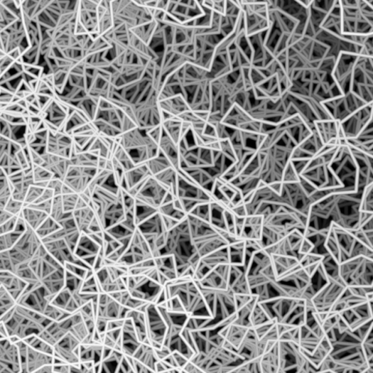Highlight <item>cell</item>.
I'll return each instance as SVG.
<instances>
[{
    "label": "cell",
    "instance_id": "obj_1",
    "mask_svg": "<svg viewBox=\"0 0 373 373\" xmlns=\"http://www.w3.org/2000/svg\"><path fill=\"white\" fill-rule=\"evenodd\" d=\"M332 77L340 97L324 104L340 124L373 103V55L362 51L341 52Z\"/></svg>",
    "mask_w": 373,
    "mask_h": 373
}]
</instances>
